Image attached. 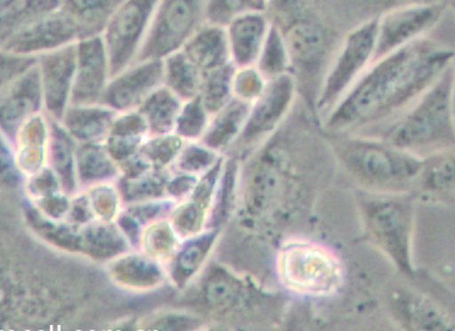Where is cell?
<instances>
[{
    "label": "cell",
    "instance_id": "obj_1",
    "mask_svg": "<svg viewBox=\"0 0 455 331\" xmlns=\"http://www.w3.org/2000/svg\"><path fill=\"white\" fill-rule=\"evenodd\" d=\"M454 51L427 36L374 61L324 117L330 134H357L396 119L411 107L444 69Z\"/></svg>",
    "mask_w": 455,
    "mask_h": 331
},
{
    "label": "cell",
    "instance_id": "obj_2",
    "mask_svg": "<svg viewBox=\"0 0 455 331\" xmlns=\"http://www.w3.org/2000/svg\"><path fill=\"white\" fill-rule=\"evenodd\" d=\"M267 14L284 36L298 92L315 117L322 83L340 44L305 0H270Z\"/></svg>",
    "mask_w": 455,
    "mask_h": 331
},
{
    "label": "cell",
    "instance_id": "obj_3",
    "mask_svg": "<svg viewBox=\"0 0 455 331\" xmlns=\"http://www.w3.org/2000/svg\"><path fill=\"white\" fill-rule=\"evenodd\" d=\"M330 146L341 167L370 192L410 193L424 158L401 150L383 138L330 134Z\"/></svg>",
    "mask_w": 455,
    "mask_h": 331
},
{
    "label": "cell",
    "instance_id": "obj_4",
    "mask_svg": "<svg viewBox=\"0 0 455 331\" xmlns=\"http://www.w3.org/2000/svg\"><path fill=\"white\" fill-rule=\"evenodd\" d=\"M454 129V64L411 107L388 125L380 138L421 158L451 150Z\"/></svg>",
    "mask_w": 455,
    "mask_h": 331
},
{
    "label": "cell",
    "instance_id": "obj_5",
    "mask_svg": "<svg viewBox=\"0 0 455 331\" xmlns=\"http://www.w3.org/2000/svg\"><path fill=\"white\" fill-rule=\"evenodd\" d=\"M365 228L379 249L406 276H414V201L408 193H371L361 198Z\"/></svg>",
    "mask_w": 455,
    "mask_h": 331
},
{
    "label": "cell",
    "instance_id": "obj_6",
    "mask_svg": "<svg viewBox=\"0 0 455 331\" xmlns=\"http://www.w3.org/2000/svg\"><path fill=\"white\" fill-rule=\"evenodd\" d=\"M275 274L284 289L301 296H334L344 280L343 264L323 244L289 240L275 256Z\"/></svg>",
    "mask_w": 455,
    "mask_h": 331
},
{
    "label": "cell",
    "instance_id": "obj_7",
    "mask_svg": "<svg viewBox=\"0 0 455 331\" xmlns=\"http://www.w3.org/2000/svg\"><path fill=\"white\" fill-rule=\"evenodd\" d=\"M378 16L358 25L340 42L322 83L315 117H325L374 61Z\"/></svg>",
    "mask_w": 455,
    "mask_h": 331
},
{
    "label": "cell",
    "instance_id": "obj_8",
    "mask_svg": "<svg viewBox=\"0 0 455 331\" xmlns=\"http://www.w3.org/2000/svg\"><path fill=\"white\" fill-rule=\"evenodd\" d=\"M208 0H159L136 62L164 59L181 51L205 21Z\"/></svg>",
    "mask_w": 455,
    "mask_h": 331
},
{
    "label": "cell",
    "instance_id": "obj_9",
    "mask_svg": "<svg viewBox=\"0 0 455 331\" xmlns=\"http://www.w3.org/2000/svg\"><path fill=\"white\" fill-rule=\"evenodd\" d=\"M159 0H124L102 33L109 75L115 77L134 64Z\"/></svg>",
    "mask_w": 455,
    "mask_h": 331
},
{
    "label": "cell",
    "instance_id": "obj_10",
    "mask_svg": "<svg viewBox=\"0 0 455 331\" xmlns=\"http://www.w3.org/2000/svg\"><path fill=\"white\" fill-rule=\"evenodd\" d=\"M447 9L444 3H434L385 10L383 15L378 16L374 61L427 36L443 19Z\"/></svg>",
    "mask_w": 455,
    "mask_h": 331
},
{
    "label": "cell",
    "instance_id": "obj_11",
    "mask_svg": "<svg viewBox=\"0 0 455 331\" xmlns=\"http://www.w3.org/2000/svg\"><path fill=\"white\" fill-rule=\"evenodd\" d=\"M297 94V81L291 73L267 81L264 91L251 102L247 122L234 147H251L272 137L293 109Z\"/></svg>",
    "mask_w": 455,
    "mask_h": 331
},
{
    "label": "cell",
    "instance_id": "obj_12",
    "mask_svg": "<svg viewBox=\"0 0 455 331\" xmlns=\"http://www.w3.org/2000/svg\"><path fill=\"white\" fill-rule=\"evenodd\" d=\"M164 59L136 62L109 79L100 105L117 114L136 111L142 102L163 85Z\"/></svg>",
    "mask_w": 455,
    "mask_h": 331
},
{
    "label": "cell",
    "instance_id": "obj_13",
    "mask_svg": "<svg viewBox=\"0 0 455 331\" xmlns=\"http://www.w3.org/2000/svg\"><path fill=\"white\" fill-rule=\"evenodd\" d=\"M77 66V42L38 55L44 109L49 117L61 122L71 100Z\"/></svg>",
    "mask_w": 455,
    "mask_h": 331
},
{
    "label": "cell",
    "instance_id": "obj_14",
    "mask_svg": "<svg viewBox=\"0 0 455 331\" xmlns=\"http://www.w3.org/2000/svg\"><path fill=\"white\" fill-rule=\"evenodd\" d=\"M109 79L108 51L102 35L77 42V66L69 105H99Z\"/></svg>",
    "mask_w": 455,
    "mask_h": 331
},
{
    "label": "cell",
    "instance_id": "obj_15",
    "mask_svg": "<svg viewBox=\"0 0 455 331\" xmlns=\"http://www.w3.org/2000/svg\"><path fill=\"white\" fill-rule=\"evenodd\" d=\"M44 98L38 62L0 96V130L14 144L16 135L29 118L42 114Z\"/></svg>",
    "mask_w": 455,
    "mask_h": 331
},
{
    "label": "cell",
    "instance_id": "obj_16",
    "mask_svg": "<svg viewBox=\"0 0 455 331\" xmlns=\"http://www.w3.org/2000/svg\"><path fill=\"white\" fill-rule=\"evenodd\" d=\"M78 41L77 28L58 8L12 36L2 49L12 54L38 56Z\"/></svg>",
    "mask_w": 455,
    "mask_h": 331
},
{
    "label": "cell",
    "instance_id": "obj_17",
    "mask_svg": "<svg viewBox=\"0 0 455 331\" xmlns=\"http://www.w3.org/2000/svg\"><path fill=\"white\" fill-rule=\"evenodd\" d=\"M202 296L209 307L224 312L249 307L252 301L259 303L265 299V294L251 281L219 267L212 268L204 278Z\"/></svg>",
    "mask_w": 455,
    "mask_h": 331
},
{
    "label": "cell",
    "instance_id": "obj_18",
    "mask_svg": "<svg viewBox=\"0 0 455 331\" xmlns=\"http://www.w3.org/2000/svg\"><path fill=\"white\" fill-rule=\"evenodd\" d=\"M271 21L267 12H245L225 26L232 64L235 67L255 66L267 39Z\"/></svg>",
    "mask_w": 455,
    "mask_h": 331
},
{
    "label": "cell",
    "instance_id": "obj_19",
    "mask_svg": "<svg viewBox=\"0 0 455 331\" xmlns=\"http://www.w3.org/2000/svg\"><path fill=\"white\" fill-rule=\"evenodd\" d=\"M224 159L220 158L201 180L196 185L188 203L179 208L175 213L174 231L182 238L201 233L207 227L209 211H211L219 177H220Z\"/></svg>",
    "mask_w": 455,
    "mask_h": 331
},
{
    "label": "cell",
    "instance_id": "obj_20",
    "mask_svg": "<svg viewBox=\"0 0 455 331\" xmlns=\"http://www.w3.org/2000/svg\"><path fill=\"white\" fill-rule=\"evenodd\" d=\"M181 51L204 75L232 62L226 28L212 23H204Z\"/></svg>",
    "mask_w": 455,
    "mask_h": 331
},
{
    "label": "cell",
    "instance_id": "obj_21",
    "mask_svg": "<svg viewBox=\"0 0 455 331\" xmlns=\"http://www.w3.org/2000/svg\"><path fill=\"white\" fill-rule=\"evenodd\" d=\"M117 114L104 105H69L61 122L75 140L99 144L108 138Z\"/></svg>",
    "mask_w": 455,
    "mask_h": 331
},
{
    "label": "cell",
    "instance_id": "obj_22",
    "mask_svg": "<svg viewBox=\"0 0 455 331\" xmlns=\"http://www.w3.org/2000/svg\"><path fill=\"white\" fill-rule=\"evenodd\" d=\"M124 0H60L59 9L77 28L79 41L102 35Z\"/></svg>",
    "mask_w": 455,
    "mask_h": 331
},
{
    "label": "cell",
    "instance_id": "obj_23",
    "mask_svg": "<svg viewBox=\"0 0 455 331\" xmlns=\"http://www.w3.org/2000/svg\"><path fill=\"white\" fill-rule=\"evenodd\" d=\"M251 104L232 98L218 114L212 115L202 142L212 150L220 152L234 146L247 122Z\"/></svg>",
    "mask_w": 455,
    "mask_h": 331
},
{
    "label": "cell",
    "instance_id": "obj_24",
    "mask_svg": "<svg viewBox=\"0 0 455 331\" xmlns=\"http://www.w3.org/2000/svg\"><path fill=\"white\" fill-rule=\"evenodd\" d=\"M220 228H207V231L186 238L172 266V278L179 287H185L201 271L217 243Z\"/></svg>",
    "mask_w": 455,
    "mask_h": 331
},
{
    "label": "cell",
    "instance_id": "obj_25",
    "mask_svg": "<svg viewBox=\"0 0 455 331\" xmlns=\"http://www.w3.org/2000/svg\"><path fill=\"white\" fill-rule=\"evenodd\" d=\"M59 4L60 0H0V49Z\"/></svg>",
    "mask_w": 455,
    "mask_h": 331
},
{
    "label": "cell",
    "instance_id": "obj_26",
    "mask_svg": "<svg viewBox=\"0 0 455 331\" xmlns=\"http://www.w3.org/2000/svg\"><path fill=\"white\" fill-rule=\"evenodd\" d=\"M182 104L184 101H181L171 89L161 85L136 111L148 122L149 135L158 137L174 132L176 118Z\"/></svg>",
    "mask_w": 455,
    "mask_h": 331
},
{
    "label": "cell",
    "instance_id": "obj_27",
    "mask_svg": "<svg viewBox=\"0 0 455 331\" xmlns=\"http://www.w3.org/2000/svg\"><path fill=\"white\" fill-rule=\"evenodd\" d=\"M394 309L404 327L413 330L450 329V319L430 301L414 294H400L394 300Z\"/></svg>",
    "mask_w": 455,
    "mask_h": 331
},
{
    "label": "cell",
    "instance_id": "obj_28",
    "mask_svg": "<svg viewBox=\"0 0 455 331\" xmlns=\"http://www.w3.org/2000/svg\"><path fill=\"white\" fill-rule=\"evenodd\" d=\"M414 188L431 197H448L454 190V154L437 152L424 158Z\"/></svg>",
    "mask_w": 455,
    "mask_h": 331
},
{
    "label": "cell",
    "instance_id": "obj_29",
    "mask_svg": "<svg viewBox=\"0 0 455 331\" xmlns=\"http://www.w3.org/2000/svg\"><path fill=\"white\" fill-rule=\"evenodd\" d=\"M204 72L179 51L164 59L163 85L171 89L181 101L191 100L201 92Z\"/></svg>",
    "mask_w": 455,
    "mask_h": 331
},
{
    "label": "cell",
    "instance_id": "obj_30",
    "mask_svg": "<svg viewBox=\"0 0 455 331\" xmlns=\"http://www.w3.org/2000/svg\"><path fill=\"white\" fill-rule=\"evenodd\" d=\"M48 115V114H46ZM49 155L52 167L58 171L63 184L73 186V170L76 169L75 138L69 134L62 122L49 117Z\"/></svg>",
    "mask_w": 455,
    "mask_h": 331
},
{
    "label": "cell",
    "instance_id": "obj_31",
    "mask_svg": "<svg viewBox=\"0 0 455 331\" xmlns=\"http://www.w3.org/2000/svg\"><path fill=\"white\" fill-rule=\"evenodd\" d=\"M238 163L230 159L222 167L217 190L207 221V228H221L230 218L235 208V187H237Z\"/></svg>",
    "mask_w": 455,
    "mask_h": 331
},
{
    "label": "cell",
    "instance_id": "obj_32",
    "mask_svg": "<svg viewBox=\"0 0 455 331\" xmlns=\"http://www.w3.org/2000/svg\"><path fill=\"white\" fill-rule=\"evenodd\" d=\"M255 66L267 81L291 73V55L287 43L280 29L272 22Z\"/></svg>",
    "mask_w": 455,
    "mask_h": 331
},
{
    "label": "cell",
    "instance_id": "obj_33",
    "mask_svg": "<svg viewBox=\"0 0 455 331\" xmlns=\"http://www.w3.org/2000/svg\"><path fill=\"white\" fill-rule=\"evenodd\" d=\"M235 69V66L230 62L220 68L204 73L199 96L209 114H218L234 98L232 78H234Z\"/></svg>",
    "mask_w": 455,
    "mask_h": 331
},
{
    "label": "cell",
    "instance_id": "obj_34",
    "mask_svg": "<svg viewBox=\"0 0 455 331\" xmlns=\"http://www.w3.org/2000/svg\"><path fill=\"white\" fill-rule=\"evenodd\" d=\"M212 115L205 109L201 96L185 101L176 118L174 132L184 140L196 141L204 138Z\"/></svg>",
    "mask_w": 455,
    "mask_h": 331
},
{
    "label": "cell",
    "instance_id": "obj_35",
    "mask_svg": "<svg viewBox=\"0 0 455 331\" xmlns=\"http://www.w3.org/2000/svg\"><path fill=\"white\" fill-rule=\"evenodd\" d=\"M270 0H208L205 21L225 26L245 12H267Z\"/></svg>",
    "mask_w": 455,
    "mask_h": 331
},
{
    "label": "cell",
    "instance_id": "obj_36",
    "mask_svg": "<svg viewBox=\"0 0 455 331\" xmlns=\"http://www.w3.org/2000/svg\"><path fill=\"white\" fill-rule=\"evenodd\" d=\"M220 159L218 152L212 150L202 144H189L184 146L180 154L178 155V168L181 173L195 175L207 173L209 169L214 167Z\"/></svg>",
    "mask_w": 455,
    "mask_h": 331
},
{
    "label": "cell",
    "instance_id": "obj_37",
    "mask_svg": "<svg viewBox=\"0 0 455 331\" xmlns=\"http://www.w3.org/2000/svg\"><path fill=\"white\" fill-rule=\"evenodd\" d=\"M267 81L257 66L235 67L232 78V95L238 100L249 102L257 100L267 87Z\"/></svg>",
    "mask_w": 455,
    "mask_h": 331
},
{
    "label": "cell",
    "instance_id": "obj_38",
    "mask_svg": "<svg viewBox=\"0 0 455 331\" xmlns=\"http://www.w3.org/2000/svg\"><path fill=\"white\" fill-rule=\"evenodd\" d=\"M38 62V56L12 54L0 49V96Z\"/></svg>",
    "mask_w": 455,
    "mask_h": 331
},
{
    "label": "cell",
    "instance_id": "obj_39",
    "mask_svg": "<svg viewBox=\"0 0 455 331\" xmlns=\"http://www.w3.org/2000/svg\"><path fill=\"white\" fill-rule=\"evenodd\" d=\"M12 142L0 130V187L16 188L21 182L18 162L12 154Z\"/></svg>",
    "mask_w": 455,
    "mask_h": 331
},
{
    "label": "cell",
    "instance_id": "obj_40",
    "mask_svg": "<svg viewBox=\"0 0 455 331\" xmlns=\"http://www.w3.org/2000/svg\"><path fill=\"white\" fill-rule=\"evenodd\" d=\"M383 3L385 10L404 5L434 4V3H444V4H448L447 0H383Z\"/></svg>",
    "mask_w": 455,
    "mask_h": 331
}]
</instances>
